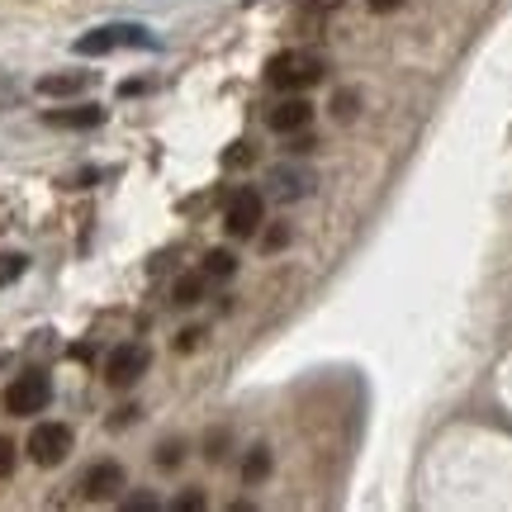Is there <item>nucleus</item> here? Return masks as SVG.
Segmentation results:
<instances>
[{
	"mask_svg": "<svg viewBox=\"0 0 512 512\" xmlns=\"http://www.w3.org/2000/svg\"><path fill=\"white\" fill-rule=\"evenodd\" d=\"M323 57L313 53V48H290V53H275L266 62V81H271L275 91H309L323 81Z\"/></svg>",
	"mask_w": 512,
	"mask_h": 512,
	"instance_id": "f257e3e1",
	"label": "nucleus"
},
{
	"mask_svg": "<svg viewBox=\"0 0 512 512\" xmlns=\"http://www.w3.org/2000/svg\"><path fill=\"white\" fill-rule=\"evenodd\" d=\"M81 57H105V53H114V48H157V38L147 34L143 24H105V29H91V34H81L72 43Z\"/></svg>",
	"mask_w": 512,
	"mask_h": 512,
	"instance_id": "f03ea898",
	"label": "nucleus"
},
{
	"mask_svg": "<svg viewBox=\"0 0 512 512\" xmlns=\"http://www.w3.org/2000/svg\"><path fill=\"white\" fill-rule=\"evenodd\" d=\"M48 399H53L48 375H43V370H24V375L5 389V413H10V418H29V413H43Z\"/></svg>",
	"mask_w": 512,
	"mask_h": 512,
	"instance_id": "7ed1b4c3",
	"label": "nucleus"
},
{
	"mask_svg": "<svg viewBox=\"0 0 512 512\" xmlns=\"http://www.w3.org/2000/svg\"><path fill=\"white\" fill-rule=\"evenodd\" d=\"M67 456H72V427L38 422L34 432H29V460H34V465H62Z\"/></svg>",
	"mask_w": 512,
	"mask_h": 512,
	"instance_id": "20e7f679",
	"label": "nucleus"
},
{
	"mask_svg": "<svg viewBox=\"0 0 512 512\" xmlns=\"http://www.w3.org/2000/svg\"><path fill=\"white\" fill-rule=\"evenodd\" d=\"M147 361H152V351H147L143 342H124V347L110 351V361H105V380L124 389V384H133L138 375H143Z\"/></svg>",
	"mask_w": 512,
	"mask_h": 512,
	"instance_id": "39448f33",
	"label": "nucleus"
},
{
	"mask_svg": "<svg viewBox=\"0 0 512 512\" xmlns=\"http://www.w3.org/2000/svg\"><path fill=\"white\" fill-rule=\"evenodd\" d=\"M223 223H228L233 238H252L256 228H261V195H256V190H238V195L228 200Z\"/></svg>",
	"mask_w": 512,
	"mask_h": 512,
	"instance_id": "423d86ee",
	"label": "nucleus"
},
{
	"mask_svg": "<svg viewBox=\"0 0 512 512\" xmlns=\"http://www.w3.org/2000/svg\"><path fill=\"white\" fill-rule=\"evenodd\" d=\"M309 119H313V105L299 91H285V100L271 105V114H266V124H271L275 133H304Z\"/></svg>",
	"mask_w": 512,
	"mask_h": 512,
	"instance_id": "0eeeda50",
	"label": "nucleus"
},
{
	"mask_svg": "<svg viewBox=\"0 0 512 512\" xmlns=\"http://www.w3.org/2000/svg\"><path fill=\"white\" fill-rule=\"evenodd\" d=\"M124 489V470L114 465V460H100V465H91L86 470V479H81V498H91V503H100V498H114Z\"/></svg>",
	"mask_w": 512,
	"mask_h": 512,
	"instance_id": "6e6552de",
	"label": "nucleus"
},
{
	"mask_svg": "<svg viewBox=\"0 0 512 512\" xmlns=\"http://www.w3.org/2000/svg\"><path fill=\"white\" fill-rule=\"evenodd\" d=\"M266 185H271V200H304L309 195V185H313V176L304 171V166H275L271 176H266Z\"/></svg>",
	"mask_w": 512,
	"mask_h": 512,
	"instance_id": "1a4fd4ad",
	"label": "nucleus"
},
{
	"mask_svg": "<svg viewBox=\"0 0 512 512\" xmlns=\"http://www.w3.org/2000/svg\"><path fill=\"white\" fill-rule=\"evenodd\" d=\"M48 124H53V128H100V124H105V110H100V105H72V110H48Z\"/></svg>",
	"mask_w": 512,
	"mask_h": 512,
	"instance_id": "9d476101",
	"label": "nucleus"
},
{
	"mask_svg": "<svg viewBox=\"0 0 512 512\" xmlns=\"http://www.w3.org/2000/svg\"><path fill=\"white\" fill-rule=\"evenodd\" d=\"M91 86V72H53L38 81V91L43 95H81Z\"/></svg>",
	"mask_w": 512,
	"mask_h": 512,
	"instance_id": "9b49d317",
	"label": "nucleus"
},
{
	"mask_svg": "<svg viewBox=\"0 0 512 512\" xmlns=\"http://www.w3.org/2000/svg\"><path fill=\"white\" fill-rule=\"evenodd\" d=\"M204 280H209V275H204V271H195V275H181V280H176V290H171V299H176V304H200Z\"/></svg>",
	"mask_w": 512,
	"mask_h": 512,
	"instance_id": "f8f14e48",
	"label": "nucleus"
},
{
	"mask_svg": "<svg viewBox=\"0 0 512 512\" xmlns=\"http://www.w3.org/2000/svg\"><path fill=\"white\" fill-rule=\"evenodd\" d=\"M266 475H271V451H266V446H256L252 456L242 460V479H247V484H261Z\"/></svg>",
	"mask_w": 512,
	"mask_h": 512,
	"instance_id": "ddd939ff",
	"label": "nucleus"
},
{
	"mask_svg": "<svg viewBox=\"0 0 512 512\" xmlns=\"http://www.w3.org/2000/svg\"><path fill=\"white\" fill-rule=\"evenodd\" d=\"M24 266H29V256H19V252L0 256V290H5V285H15L19 275H24Z\"/></svg>",
	"mask_w": 512,
	"mask_h": 512,
	"instance_id": "4468645a",
	"label": "nucleus"
},
{
	"mask_svg": "<svg viewBox=\"0 0 512 512\" xmlns=\"http://www.w3.org/2000/svg\"><path fill=\"white\" fill-rule=\"evenodd\" d=\"M233 271H238L233 252H209V256H204V275H219V280H228Z\"/></svg>",
	"mask_w": 512,
	"mask_h": 512,
	"instance_id": "2eb2a0df",
	"label": "nucleus"
},
{
	"mask_svg": "<svg viewBox=\"0 0 512 512\" xmlns=\"http://www.w3.org/2000/svg\"><path fill=\"white\" fill-rule=\"evenodd\" d=\"M185 460V446L181 441H166L162 451H157V465H162V470H171V465H181Z\"/></svg>",
	"mask_w": 512,
	"mask_h": 512,
	"instance_id": "dca6fc26",
	"label": "nucleus"
},
{
	"mask_svg": "<svg viewBox=\"0 0 512 512\" xmlns=\"http://www.w3.org/2000/svg\"><path fill=\"white\" fill-rule=\"evenodd\" d=\"M10 475H15V441L0 437V479H10Z\"/></svg>",
	"mask_w": 512,
	"mask_h": 512,
	"instance_id": "f3484780",
	"label": "nucleus"
},
{
	"mask_svg": "<svg viewBox=\"0 0 512 512\" xmlns=\"http://www.w3.org/2000/svg\"><path fill=\"white\" fill-rule=\"evenodd\" d=\"M252 157H256L252 143H233L228 152H223V162H228V166H242V162H252Z\"/></svg>",
	"mask_w": 512,
	"mask_h": 512,
	"instance_id": "a211bd4d",
	"label": "nucleus"
},
{
	"mask_svg": "<svg viewBox=\"0 0 512 512\" xmlns=\"http://www.w3.org/2000/svg\"><path fill=\"white\" fill-rule=\"evenodd\" d=\"M337 5H342V0H299V10H309V15H328Z\"/></svg>",
	"mask_w": 512,
	"mask_h": 512,
	"instance_id": "6ab92c4d",
	"label": "nucleus"
},
{
	"mask_svg": "<svg viewBox=\"0 0 512 512\" xmlns=\"http://www.w3.org/2000/svg\"><path fill=\"white\" fill-rule=\"evenodd\" d=\"M351 105H356V95H351V91H342V95H337V119H351V114H356V110H351Z\"/></svg>",
	"mask_w": 512,
	"mask_h": 512,
	"instance_id": "aec40b11",
	"label": "nucleus"
},
{
	"mask_svg": "<svg viewBox=\"0 0 512 512\" xmlns=\"http://www.w3.org/2000/svg\"><path fill=\"white\" fill-rule=\"evenodd\" d=\"M124 508H128V512H152V508H157V498H147V494H138V498H128Z\"/></svg>",
	"mask_w": 512,
	"mask_h": 512,
	"instance_id": "412c9836",
	"label": "nucleus"
},
{
	"mask_svg": "<svg viewBox=\"0 0 512 512\" xmlns=\"http://www.w3.org/2000/svg\"><path fill=\"white\" fill-rule=\"evenodd\" d=\"M370 10H375V15H394V10H399L403 0H366Z\"/></svg>",
	"mask_w": 512,
	"mask_h": 512,
	"instance_id": "4be33fe9",
	"label": "nucleus"
},
{
	"mask_svg": "<svg viewBox=\"0 0 512 512\" xmlns=\"http://www.w3.org/2000/svg\"><path fill=\"white\" fill-rule=\"evenodd\" d=\"M176 508H181V512H195V508H204V498L200 494H185V498H176Z\"/></svg>",
	"mask_w": 512,
	"mask_h": 512,
	"instance_id": "5701e85b",
	"label": "nucleus"
},
{
	"mask_svg": "<svg viewBox=\"0 0 512 512\" xmlns=\"http://www.w3.org/2000/svg\"><path fill=\"white\" fill-rule=\"evenodd\" d=\"M200 337H204V332H200V328H190V332H181V351H190V347H195V342H200Z\"/></svg>",
	"mask_w": 512,
	"mask_h": 512,
	"instance_id": "b1692460",
	"label": "nucleus"
}]
</instances>
